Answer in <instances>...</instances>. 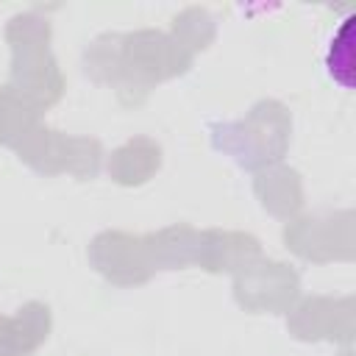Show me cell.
<instances>
[{"instance_id":"cell-1","label":"cell","mask_w":356,"mask_h":356,"mask_svg":"<svg viewBox=\"0 0 356 356\" xmlns=\"http://www.w3.org/2000/svg\"><path fill=\"white\" fill-rule=\"evenodd\" d=\"M353 14L342 19V25L331 33L328 44H325V53H323V64H325V72L331 81H337L342 89H350L353 81H350V70H353V50H350V31H353Z\"/></svg>"}]
</instances>
